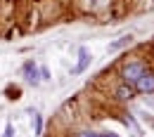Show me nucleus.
Listing matches in <instances>:
<instances>
[{
  "mask_svg": "<svg viewBox=\"0 0 154 137\" xmlns=\"http://www.w3.org/2000/svg\"><path fill=\"white\" fill-rule=\"evenodd\" d=\"M116 97L123 99V102L133 99V97H135V88L131 85V83H128V85H119V88H116Z\"/></svg>",
  "mask_w": 154,
  "mask_h": 137,
  "instance_id": "20e7f679",
  "label": "nucleus"
},
{
  "mask_svg": "<svg viewBox=\"0 0 154 137\" xmlns=\"http://www.w3.org/2000/svg\"><path fill=\"white\" fill-rule=\"evenodd\" d=\"M135 90L137 92H142V95H152L154 92V73H142L140 78L135 80Z\"/></svg>",
  "mask_w": 154,
  "mask_h": 137,
  "instance_id": "f03ea898",
  "label": "nucleus"
},
{
  "mask_svg": "<svg viewBox=\"0 0 154 137\" xmlns=\"http://www.w3.org/2000/svg\"><path fill=\"white\" fill-rule=\"evenodd\" d=\"M78 137H119V135H112V133H97V130H81Z\"/></svg>",
  "mask_w": 154,
  "mask_h": 137,
  "instance_id": "423d86ee",
  "label": "nucleus"
},
{
  "mask_svg": "<svg viewBox=\"0 0 154 137\" xmlns=\"http://www.w3.org/2000/svg\"><path fill=\"white\" fill-rule=\"evenodd\" d=\"M142 73H145V64H142V61H131V64H126L123 71H121V76H123L126 83H135Z\"/></svg>",
  "mask_w": 154,
  "mask_h": 137,
  "instance_id": "f257e3e1",
  "label": "nucleus"
},
{
  "mask_svg": "<svg viewBox=\"0 0 154 137\" xmlns=\"http://www.w3.org/2000/svg\"><path fill=\"white\" fill-rule=\"evenodd\" d=\"M14 135V128H12V125H7V128H5V135L2 137H12Z\"/></svg>",
  "mask_w": 154,
  "mask_h": 137,
  "instance_id": "0eeeda50",
  "label": "nucleus"
},
{
  "mask_svg": "<svg viewBox=\"0 0 154 137\" xmlns=\"http://www.w3.org/2000/svg\"><path fill=\"white\" fill-rule=\"evenodd\" d=\"M90 64V52L85 50V47H81V52H78V66L76 71H85V66Z\"/></svg>",
  "mask_w": 154,
  "mask_h": 137,
  "instance_id": "39448f33",
  "label": "nucleus"
},
{
  "mask_svg": "<svg viewBox=\"0 0 154 137\" xmlns=\"http://www.w3.org/2000/svg\"><path fill=\"white\" fill-rule=\"evenodd\" d=\"M40 128H43V121H40V116L36 114V133H40Z\"/></svg>",
  "mask_w": 154,
  "mask_h": 137,
  "instance_id": "6e6552de",
  "label": "nucleus"
},
{
  "mask_svg": "<svg viewBox=\"0 0 154 137\" xmlns=\"http://www.w3.org/2000/svg\"><path fill=\"white\" fill-rule=\"evenodd\" d=\"M40 71H38V66L33 64V61H26L24 64V80L26 83H31V85H38L40 83V76H38Z\"/></svg>",
  "mask_w": 154,
  "mask_h": 137,
  "instance_id": "7ed1b4c3",
  "label": "nucleus"
}]
</instances>
